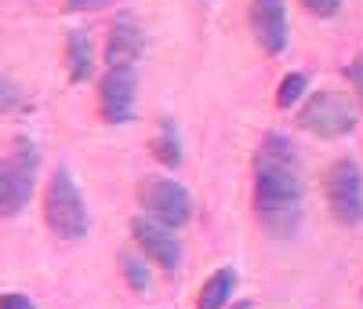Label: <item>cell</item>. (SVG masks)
<instances>
[{
  "mask_svg": "<svg viewBox=\"0 0 363 309\" xmlns=\"http://www.w3.org/2000/svg\"><path fill=\"white\" fill-rule=\"evenodd\" d=\"M131 237H135V244L142 247V255L149 262H157L167 273L178 269V262H182V240L174 237L171 226L149 219V215H138V219L131 222Z\"/></svg>",
  "mask_w": 363,
  "mask_h": 309,
  "instance_id": "9",
  "label": "cell"
},
{
  "mask_svg": "<svg viewBox=\"0 0 363 309\" xmlns=\"http://www.w3.org/2000/svg\"><path fill=\"white\" fill-rule=\"evenodd\" d=\"M113 0H66L69 11H91V8H109Z\"/></svg>",
  "mask_w": 363,
  "mask_h": 309,
  "instance_id": "20",
  "label": "cell"
},
{
  "mask_svg": "<svg viewBox=\"0 0 363 309\" xmlns=\"http://www.w3.org/2000/svg\"><path fill=\"white\" fill-rule=\"evenodd\" d=\"M236 295V269H215L196 295V309H225Z\"/></svg>",
  "mask_w": 363,
  "mask_h": 309,
  "instance_id": "11",
  "label": "cell"
},
{
  "mask_svg": "<svg viewBox=\"0 0 363 309\" xmlns=\"http://www.w3.org/2000/svg\"><path fill=\"white\" fill-rule=\"evenodd\" d=\"M0 309H37V305L22 291H8V295H0Z\"/></svg>",
  "mask_w": 363,
  "mask_h": 309,
  "instance_id": "19",
  "label": "cell"
},
{
  "mask_svg": "<svg viewBox=\"0 0 363 309\" xmlns=\"http://www.w3.org/2000/svg\"><path fill=\"white\" fill-rule=\"evenodd\" d=\"M138 204L145 207L149 219H157L171 229L186 226L193 219V197L186 193V185L174 182V178H142Z\"/></svg>",
  "mask_w": 363,
  "mask_h": 309,
  "instance_id": "6",
  "label": "cell"
},
{
  "mask_svg": "<svg viewBox=\"0 0 363 309\" xmlns=\"http://www.w3.org/2000/svg\"><path fill=\"white\" fill-rule=\"evenodd\" d=\"M22 102V91L11 84V80H4L0 77V113H8V109H15Z\"/></svg>",
  "mask_w": 363,
  "mask_h": 309,
  "instance_id": "17",
  "label": "cell"
},
{
  "mask_svg": "<svg viewBox=\"0 0 363 309\" xmlns=\"http://www.w3.org/2000/svg\"><path fill=\"white\" fill-rule=\"evenodd\" d=\"M306 91H309V77H306V73H298V70L287 73V77L280 80V87H277V106H280V109H294Z\"/></svg>",
  "mask_w": 363,
  "mask_h": 309,
  "instance_id": "15",
  "label": "cell"
},
{
  "mask_svg": "<svg viewBox=\"0 0 363 309\" xmlns=\"http://www.w3.org/2000/svg\"><path fill=\"white\" fill-rule=\"evenodd\" d=\"M153 157L164 168H178L182 164V146H178V135H174V124H164V131L153 139Z\"/></svg>",
  "mask_w": 363,
  "mask_h": 309,
  "instance_id": "14",
  "label": "cell"
},
{
  "mask_svg": "<svg viewBox=\"0 0 363 309\" xmlns=\"http://www.w3.org/2000/svg\"><path fill=\"white\" fill-rule=\"evenodd\" d=\"M116 262H120V276L128 281L131 291H145L149 288V266H145V259H138L131 251H120Z\"/></svg>",
  "mask_w": 363,
  "mask_h": 309,
  "instance_id": "13",
  "label": "cell"
},
{
  "mask_svg": "<svg viewBox=\"0 0 363 309\" xmlns=\"http://www.w3.org/2000/svg\"><path fill=\"white\" fill-rule=\"evenodd\" d=\"M298 124L306 128L309 135L316 139H345L356 131V106L342 95V91H313V95L306 99V106H301L298 113Z\"/></svg>",
  "mask_w": 363,
  "mask_h": 309,
  "instance_id": "3",
  "label": "cell"
},
{
  "mask_svg": "<svg viewBox=\"0 0 363 309\" xmlns=\"http://www.w3.org/2000/svg\"><path fill=\"white\" fill-rule=\"evenodd\" d=\"M345 77H349V84H352V91H356V99H359V106H363V51L349 62V70H345Z\"/></svg>",
  "mask_w": 363,
  "mask_h": 309,
  "instance_id": "18",
  "label": "cell"
},
{
  "mask_svg": "<svg viewBox=\"0 0 363 309\" xmlns=\"http://www.w3.org/2000/svg\"><path fill=\"white\" fill-rule=\"evenodd\" d=\"M233 309H255V302H240V305H233Z\"/></svg>",
  "mask_w": 363,
  "mask_h": 309,
  "instance_id": "21",
  "label": "cell"
},
{
  "mask_svg": "<svg viewBox=\"0 0 363 309\" xmlns=\"http://www.w3.org/2000/svg\"><path fill=\"white\" fill-rule=\"evenodd\" d=\"M44 219H48V229L62 240H84L87 229H91V219H87V204L77 190V182L66 168H58L51 178H48V190H44Z\"/></svg>",
  "mask_w": 363,
  "mask_h": 309,
  "instance_id": "2",
  "label": "cell"
},
{
  "mask_svg": "<svg viewBox=\"0 0 363 309\" xmlns=\"http://www.w3.org/2000/svg\"><path fill=\"white\" fill-rule=\"evenodd\" d=\"M66 73L73 84H84L95 73V55H91V40L84 29H69V37H66Z\"/></svg>",
  "mask_w": 363,
  "mask_h": 309,
  "instance_id": "12",
  "label": "cell"
},
{
  "mask_svg": "<svg viewBox=\"0 0 363 309\" xmlns=\"http://www.w3.org/2000/svg\"><path fill=\"white\" fill-rule=\"evenodd\" d=\"M37 164L40 157L29 142H18V149H11V157L0 161V219H15L33 200Z\"/></svg>",
  "mask_w": 363,
  "mask_h": 309,
  "instance_id": "4",
  "label": "cell"
},
{
  "mask_svg": "<svg viewBox=\"0 0 363 309\" xmlns=\"http://www.w3.org/2000/svg\"><path fill=\"white\" fill-rule=\"evenodd\" d=\"M138 99V77L131 66H109L99 80V113L106 124H124L135 116Z\"/></svg>",
  "mask_w": 363,
  "mask_h": 309,
  "instance_id": "7",
  "label": "cell"
},
{
  "mask_svg": "<svg viewBox=\"0 0 363 309\" xmlns=\"http://www.w3.org/2000/svg\"><path fill=\"white\" fill-rule=\"evenodd\" d=\"M301 8L316 18H335L342 11V0H301Z\"/></svg>",
  "mask_w": 363,
  "mask_h": 309,
  "instance_id": "16",
  "label": "cell"
},
{
  "mask_svg": "<svg viewBox=\"0 0 363 309\" xmlns=\"http://www.w3.org/2000/svg\"><path fill=\"white\" fill-rule=\"evenodd\" d=\"M247 26L265 55H284L291 40V26H287V4L284 0H251L247 8Z\"/></svg>",
  "mask_w": 363,
  "mask_h": 309,
  "instance_id": "8",
  "label": "cell"
},
{
  "mask_svg": "<svg viewBox=\"0 0 363 309\" xmlns=\"http://www.w3.org/2000/svg\"><path fill=\"white\" fill-rule=\"evenodd\" d=\"M145 51V33L138 22H113L109 37H106V66H131V62H138Z\"/></svg>",
  "mask_w": 363,
  "mask_h": 309,
  "instance_id": "10",
  "label": "cell"
},
{
  "mask_svg": "<svg viewBox=\"0 0 363 309\" xmlns=\"http://www.w3.org/2000/svg\"><path fill=\"white\" fill-rule=\"evenodd\" d=\"M255 215L277 240H291L301 226L298 149L280 131H269L255 149Z\"/></svg>",
  "mask_w": 363,
  "mask_h": 309,
  "instance_id": "1",
  "label": "cell"
},
{
  "mask_svg": "<svg viewBox=\"0 0 363 309\" xmlns=\"http://www.w3.org/2000/svg\"><path fill=\"white\" fill-rule=\"evenodd\" d=\"M323 193L327 207L342 226H359L363 222V171L356 161L342 157L327 168L323 175Z\"/></svg>",
  "mask_w": 363,
  "mask_h": 309,
  "instance_id": "5",
  "label": "cell"
}]
</instances>
